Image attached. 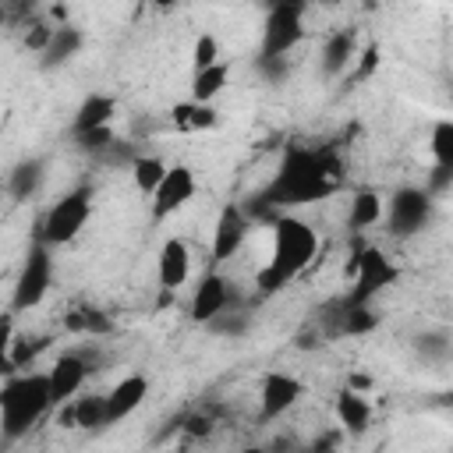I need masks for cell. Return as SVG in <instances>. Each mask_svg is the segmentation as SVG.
<instances>
[{
	"label": "cell",
	"mask_w": 453,
	"mask_h": 453,
	"mask_svg": "<svg viewBox=\"0 0 453 453\" xmlns=\"http://www.w3.org/2000/svg\"><path fill=\"white\" fill-rule=\"evenodd\" d=\"M382 219H386V202H382L379 191L361 188V191L350 195V202H347V226H350L354 234H365L368 226H375V223H382Z\"/></svg>",
	"instance_id": "2e32d148"
},
{
	"label": "cell",
	"mask_w": 453,
	"mask_h": 453,
	"mask_svg": "<svg viewBox=\"0 0 453 453\" xmlns=\"http://www.w3.org/2000/svg\"><path fill=\"white\" fill-rule=\"evenodd\" d=\"M152 4H156V7H173L177 0H152Z\"/></svg>",
	"instance_id": "f546056e"
},
{
	"label": "cell",
	"mask_w": 453,
	"mask_h": 453,
	"mask_svg": "<svg viewBox=\"0 0 453 453\" xmlns=\"http://www.w3.org/2000/svg\"><path fill=\"white\" fill-rule=\"evenodd\" d=\"M191 276V244L184 237H166L156 255V283L159 290H180Z\"/></svg>",
	"instance_id": "5bb4252c"
},
{
	"label": "cell",
	"mask_w": 453,
	"mask_h": 453,
	"mask_svg": "<svg viewBox=\"0 0 453 453\" xmlns=\"http://www.w3.org/2000/svg\"><path fill=\"white\" fill-rule=\"evenodd\" d=\"M350 60H354V39H350L347 32L333 35V39L326 42V50H322V71H326L329 78H336Z\"/></svg>",
	"instance_id": "cb8c5ba5"
},
{
	"label": "cell",
	"mask_w": 453,
	"mask_h": 453,
	"mask_svg": "<svg viewBox=\"0 0 453 453\" xmlns=\"http://www.w3.org/2000/svg\"><path fill=\"white\" fill-rule=\"evenodd\" d=\"M234 304V287L230 280L219 273V269H209L198 283H195V294H191V319L195 322H216L219 315H226Z\"/></svg>",
	"instance_id": "30bf717a"
},
{
	"label": "cell",
	"mask_w": 453,
	"mask_h": 453,
	"mask_svg": "<svg viewBox=\"0 0 453 453\" xmlns=\"http://www.w3.org/2000/svg\"><path fill=\"white\" fill-rule=\"evenodd\" d=\"M375 67H379V46H368V50L357 53V74H354V78L361 81V78H368Z\"/></svg>",
	"instance_id": "f1b7e54d"
},
{
	"label": "cell",
	"mask_w": 453,
	"mask_h": 453,
	"mask_svg": "<svg viewBox=\"0 0 453 453\" xmlns=\"http://www.w3.org/2000/svg\"><path fill=\"white\" fill-rule=\"evenodd\" d=\"M340 180V159L329 149H304L290 145L283 152V163L265 191V202L283 209V205H304L326 198Z\"/></svg>",
	"instance_id": "7a4b0ae2"
},
{
	"label": "cell",
	"mask_w": 453,
	"mask_h": 453,
	"mask_svg": "<svg viewBox=\"0 0 453 453\" xmlns=\"http://www.w3.org/2000/svg\"><path fill=\"white\" fill-rule=\"evenodd\" d=\"M88 216H92V188L88 184H78V188L64 191L46 209V216L39 223V241H46L50 248L71 244L88 226Z\"/></svg>",
	"instance_id": "277c9868"
},
{
	"label": "cell",
	"mask_w": 453,
	"mask_h": 453,
	"mask_svg": "<svg viewBox=\"0 0 453 453\" xmlns=\"http://www.w3.org/2000/svg\"><path fill=\"white\" fill-rule=\"evenodd\" d=\"M53 283V255H50V244L46 241H35L21 262V273H18V283H14V294H11V311H28L35 308L46 290Z\"/></svg>",
	"instance_id": "8992f818"
},
{
	"label": "cell",
	"mask_w": 453,
	"mask_h": 453,
	"mask_svg": "<svg viewBox=\"0 0 453 453\" xmlns=\"http://www.w3.org/2000/svg\"><path fill=\"white\" fill-rule=\"evenodd\" d=\"M78 46H81V32L71 28V25H57V32H53V39H50V46H46V60H50V64H60V60L74 57Z\"/></svg>",
	"instance_id": "d4e9b609"
},
{
	"label": "cell",
	"mask_w": 453,
	"mask_h": 453,
	"mask_svg": "<svg viewBox=\"0 0 453 453\" xmlns=\"http://www.w3.org/2000/svg\"><path fill=\"white\" fill-rule=\"evenodd\" d=\"M428 212H432V195H428L425 188H400V191L389 198L386 219H389V226H393V234L411 237V234L425 230Z\"/></svg>",
	"instance_id": "9c48e42d"
},
{
	"label": "cell",
	"mask_w": 453,
	"mask_h": 453,
	"mask_svg": "<svg viewBox=\"0 0 453 453\" xmlns=\"http://www.w3.org/2000/svg\"><path fill=\"white\" fill-rule=\"evenodd\" d=\"M67 425H78V428H99L106 425V393L103 396H74L67 403Z\"/></svg>",
	"instance_id": "44dd1931"
},
{
	"label": "cell",
	"mask_w": 453,
	"mask_h": 453,
	"mask_svg": "<svg viewBox=\"0 0 453 453\" xmlns=\"http://www.w3.org/2000/svg\"><path fill=\"white\" fill-rule=\"evenodd\" d=\"M173 124L184 127V131H209L219 124V110L212 103H198V99H188V103H177L173 106Z\"/></svg>",
	"instance_id": "d6986e66"
},
{
	"label": "cell",
	"mask_w": 453,
	"mask_h": 453,
	"mask_svg": "<svg viewBox=\"0 0 453 453\" xmlns=\"http://www.w3.org/2000/svg\"><path fill=\"white\" fill-rule=\"evenodd\" d=\"M78 138H81V145H85L88 152H99V149H106V145H110L113 131H110V124H106V127H92V131H81Z\"/></svg>",
	"instance_id": "83f0119b"
},
{
	"label": "cell",
	"mask_w": 453,
	"mask_h": 453,
	"mask_svg": "<svg viewBox=\"0 0 453 453\" xmlns=\"http://www.w3.org/2000/svg\"><path fill=\"white\" fill-rule=\"evenodd\" d=\"M39 180H42V163H21L14 173H11V191H14V198H28L35 188H39Z\"/></svg>",
	"instance_id": "4316f807"
},
{
	"label": "cell",
	"mask_w": 453,
	"mask_h": 453,
	"mask_svg": "<svg viewBox=\"0 0 453 453\" xmlns=\"http://www.w3.org/2000/svg\"><path fill=\"white\" fill-rule=\"evenodd\" d=\"M166 170H170L166 159H159V156H138L134 166H131V180H134V188L142 195H152L159 188V180L166 177Z\"/></svg>",
	"instance_id": "603a6c76"
},
{
	"label": "cell",
	"mask_w": 453,
	"mask_h": 453,
	"mask_svg": "<svg viewBox=\"0 0 453 453\" xmlns=\"http://www.w3.org/2000/svg\"><path fill=\"white\" fill-rule=\"evenodd\" d=\"M304 11L308 7H269L262 25V60H283L304 39Z\"/></svg>",
	"instance_id": "52a82bcc"
},
{
	"label": "cell",
	"mask_w": 453,
	"mask_h": 453,
	"mask_svg": "<svg viewBox=\"0 0 453 453\" xmlns=\"http://www.w3.org/2000/svg\"><path fill=\"white\" fill-rule=\"evenodd\" d=\"M46 375H50L53 407H64V403H71V400L81 393V386H85V379H88V361H85L81 354L67 350V354H57V357H53V365L46 368Z\"/></svg>",
	"instance_id": "4fadbf2b"
},
{
	"label": "cell",
	"mask_w": 453,
	"mask_h": 453,
	"mask_svg": "<svg viewBox=\"0 0 453 453\" xmlns=\"http://www.w3.org/2000/svg\"><path fill=\"white\" fill-rule=\"evenodd\" d=\"M219 60H223L219 39H216L212 32H198V39H195V46H191V64H195V71L212 67V64H219Z\"/></svg>",
	"instance_id": "484cf974"
},
{
	"label": "cell",
	"mask_w": 453,
	"mask_h": 453,
	"mask_svg": "<svg viewBox=\"0 0 453 453\" xmlns=\"http://www.w3.org/2000/svg\"><path fill=\"white\" fill-rule=\"evenodd\" d=\"M149 396V379L145 375H124L120 382H113V389H106V425H117L124 418H131Z\"/></svg>",
	"instance_id": "9a60e30c"
},
{
	"label": "cell",
	"mask_w": 453,
	"mask_h": 453,
	"mask_svg": "<svg viewBox=\"0 0 453 453\" xmlns=\"http://www.w3.org/2000/svg\"><path fill=\"white\" fill-rule=\"evenodd\" d=\"M226 81H230V64H226V60H219V64H212V67H202V71L191 74V99L212 103V99L226 88Z\"/></svg>",
	"instance_id": "ffe728a7"
},
{
	"label": "cell",
	"mask_w": 453,
	"mask_h": 453,
	"mask_svg": "<svg viewBox=\"0 0 453 453\" xmlns=\"http://www.w3.org/2000/svg\"><path fill=\"white\" fill-rule=\"evenodd\" d=\"M319 230L297 212H276L269 226V255L255 269V283L262 294H276L294 283L319 258Z\"/></svg>",
	"instance_id": "6da1fadb"
},
{
	"label": "cell",
	"mask_w": 453,
	"mask_h": 453,
	"mask_svg": "<svg viewBox=\"0 0 453 453\" xmlns=\"http://www.w3.org/2000/svg\"><path fill=\"white\" fill-rule=\"evenodd\" d=\"M113 113H117L113 96H106V92H88V96L81 99L78 113H74V134L92 131V127H106V124L113 120Z\"/></svg>",
	"instance_id": "ac0fdd59"
},
{
	"label": "cell",
	"mask_w": 453,
	"mask_h": 453,
	"mask_svg": "<svg viewBox=\"0 0 453 453\" xmlns=\"http://www.w3.org/2000/svg\"><path fill=\"white\" fill-rule=\"evenodd\" d=\"M308 4H329V0H308Z\"/></svg>",
	"instance_id": "4dcf8cb0"
},
{
	"label": "cell",
	"mask_w": 453,
	"mask_h": 453,
	"mask_svg": "<svg viewBox=\"0 0 453 453\" xmlns=\"http://www.w3.org/2000/svg\"><path fill=\"white\" fill-rule=\"evenodd\" d=\"M301 393H304V386L290 372H265L262 386H258V418L276 421V418L290 414L294 403L301 400Z\"/></svg>",
	"instance_id": "8fae6325"
},
{
	"label": "cell",
	"mask_w": 453,
	"mask_h": 453,
	"mask_svg": "<svg viewBox=\"0 0 453 453\" xmlns=\"http://www.w3.org/2000/svg\"><path fill=\"white\" fill-rule=\"evenodd\" d=\"M195 191H198L195 170H191L188 163H170L166 177H163L159 188L149 195V212H152V219H156V223H159V219H170L173 212H180V209L195 198Z\"/></svg>",
	"instance_id": "ba28073f"
},
{
	"label": "cell",
	"mask_w": 453,
	"mask_h": 453,
	"mask_svg": "<svg viewBox=\"0 0 453 453\" xmlns=\"http://www.w3.org/2000/svg\"><path fill=\"white\" fill-rule=\"evenodd\" d=\"M50 407H53V393H50V375L46 372H7V379L0 386L4 442L18 439L32 425H39Z\"/></svg>",
	"instance_id": "3957f363"
},
{
	"label": "cell",
	"mask_w": 453,
	"mask_h": 453,
	"mask_svg": "<svg viewBox=\"0 0 453 453\" xmlns=\"http://www.w3.org/2000/svg\"><path fill=\"white\" fill-rule=\"evenodd\" d=\"M350 269H354V273H350V294H347L350 304H372V301H375L386 287H393L396 276H400V269L389 262V255H386L382 248H372V244L357 248Z\"/></svg>",
	"instance_id": "5b68a950"
},
{
	"label": "cell",
	"mask_w": 453,
	"mask_h": 453,
	"mask_svg": "<svg viewBox=\"0 0 453 453\" xmlns=\"http://www.w3.org/2000/svg\"><path fill=\"white\" fill-rule=\"evenodd\" d=\"M248 230H251V219L244 216V209L237 205H226L219 216H216V226H212V241H209V258L212 265H223L230 262L244 241H248Z\"/></svg>",
	"instance_id": "7c38bea8"
},
{
	"label": "cell",
	"mask_w": 453,
	"mask_h": 453,
	"mask_svg": "<svg viewBox=\"0 0 453 453\" xmlns=\"http://www.w3.org/2000/svg\"><path fill=\"white\" fill-rule=\"evenodd\" d=\"M428 152H432L435 170H442V173H449V177H453V117H446V120H435V124H432Z\"/></svg>",
	"instance_id": "7402d4cb"
},
{
	"label": "cell",
	"mask_w": 453,
	"mask_h": 453,
	"mask_svg": "<svg viewBox=\"0 0 453 453\" xmlns=\"http://www.w3.org/2000/svg\"><path fill=\"white\" fill-rule=\"evenodd\" d=\"M336 421H340L350 435L365 432L368 421H372V403H368V396H365L361 389H354V386L340 389V396H336Z\"/></svg>",
	"instance_id": "e0dca14e"
}]
</instances>
